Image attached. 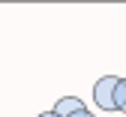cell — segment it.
I'll use <instances>...</instances> for the list:
<instances>
[{
	"instance_id": "obj_1",
	"label": "cell",
	"mask_w": 126,
	"mask_h": 117,
	"mask_svg": "<svg viewBox=\"0 0 126 117\" xmlns=\"http://www.w3.org/2000/svg\"><path fill=\"white\" fill-rule=\"evenodd\" d=\"M117 75H102L96 84H93V102L99 111H117L114 105V90H117Z\"/></svg>"
},
{
	"instance_id": "obj_2",
	"label": "cell",
	"mask_w": 126,
	"mask_h": 117,
	"mask_svg": "<svg viewBox=\"0 0 126 117\" xmlns=\"http://www.w3.org/2000/svg\"><path fill=\"white\" fill-rule=\"evenodd\" d=\"M51 111H54L57 117H72L75 111H84V102H81L78 96H60Z\"/></svg>"
},
{
	"instance_id": "obj_3",
	"label": "cell",
	"mask_w": 126,
	"mask_h": 117,
	"mask_svg": "<svg viewBox=\"0 0 126 117\" xmlns=\"http://www.w3.org/2000/svg\"><path fill=\"white\" fill-rule=\"evenodd\" d=\"M114 105H117V111H123V114H126V78H120V81H117V90H114Z\"/></svg>"
},
{
	"instance_id": "obj_4",
	"label": "cell",
	"mask_w": 126,
	"mask_h": 117,
	"mask_svg": "<svg viewBox=\"0 0 126 117\" xmlns=\"http://www.w3.org/2000/svg\"><path fill=\"white\" fill-rule=\"evenodd\" d=\"M72 117H93V114H90V111H87V108H84V111H75V114H72Z\"/></svg>"
},
{
	"instance_id": "obj_5",
	"label": "cell",
	"mask_w": 126,
	"mask_h": 117,
	"mask_svg": "<svg viewBox=\"0 0 126 117\" xmlns=\"http://www.w3.org/2000/svg\"><path fill=\"white\" fill-rule=\"evenodd\" d=\"M39 117H57V114H54V111H42Z\"/></svg>"
}]
</instances>
